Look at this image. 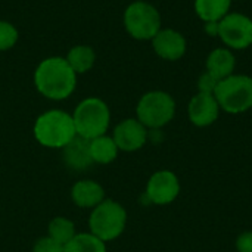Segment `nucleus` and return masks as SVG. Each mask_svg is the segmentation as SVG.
Wrapping results in <instances>:
<instances>
[{"instance_id": "obj_1", "label": "nucleus", "mask_w": 252, "mask_h": 252, "mask_svg": "<svg viewBox=\"0 0 252 252\" xmlns=\"http://www.w3.org/2000/svg\"><path fill=\"white\" fill-rule=\"evenodd\" d=\"M37 92L50 100L68 99L77 87V74L65 58L50 56L43 59L34 71Z\"/></svg>"}, {"instance_id": "obj_7", "label": "nucleus", "mask_w": 252, "mask_h": 252, "mask_svg": "<svg viewBox=\"0 0 252 252\" xmlns=\"http://www.w3.org/2000/svg\"><path fill=\"white\" fill-rule=\"evenodd\" d=\"M123 22L128 35L140 41L152 40L161 30L159 10L143 0H136L126 7Z\"/></svg>"}, {"instance_id": "obj_2", "label": "nucleus", "mask_w": 252, "mask_h": 252, "mask_svg": "<svg viewBox=\"0 0 252 252\" xmlns=\"http://www.w3.org/2000/svg\"><path fill=\"white\" fill-rule=\"evenodd\" d=\"M77 136L72 115L62 109H50L37 117L34 123L35 140L50 149L65 148Z\"/></svg>"}, {"instance_id": "obj_19", "label": "nucleus", "mask_w": 252, "mask_h": 252, "mask_svg": "<svg viewBox=\"0 0 252 252\" xmlns=\"http://www.w3.org/2000/svg\"><path fill=\"white\" fill-rule=\"evenodd\" d=\"M65 252H106V244L93 233H78L65 245Z\"/></svg>"}, {"instance_id": "obj_3", "label": "nucleus", "mask_w": 252, "mask_h": 252, "mask_svg": "<svg viewBox=\"0 0 252 252\" xmlns=\"http://www.w3.org/2000/svg\"><path fill=\"white\" fill-rule=\"evenodd\" d=\"M77 136L92 140L106 134L111 123V111L105 100L99 97H86L72 114Z\"/></svg>"}, {"instance_id": "obj_9", "label": "nucleus", "mask_w": 252, "mask_h": 252, "mask_svg": "<svg viewBox=\"0 0 252 252\" xmlns=\"http://www.w3.org/2000/svg\"><path fill=\"white\" fill-rule=\"evenodd\" d=\"M179 193V177L170 170H159L148 180L145 196L148 198V202L154 205H168L176 201Z\"/></svg>"}, {"instance_id": "obj_8", "label": "nucleus", "mask_w": 252, "mask_h": 252, "mask_svg": "<svg viewBox=\"0 0 252 252\" xmlns=\"http://www.w3.org/2000/svg\"><path fill=\"white\" fill-rule=\"evenodd\" d=\"M219 37L230 50H244L252 46V19L238 12H229L219 24Z\"/></svg>"}, {"instance_id": "obj_4", "label": "nucleus", "mask_w": 252, "mask_h": 252, "mask_svg": "<svg viewBox=\"0 0 252 252\" xmlns=\"http://www.w3.org/2000/svg\"><path fill=\"white\" fill-rule=\"evenodd\" d=\"M221 111L227 114H242L252 108V77L245 74H232L219 81L214 92Z\"/></svg>"}, {"instance_id": "obj_20", "label": "nucleus", "mask_w": 252, "mask_h": 252, "mask_svg": "<svg viewBox=\"0 0 252 252\" xmlns=\"http://www.w3.org/2000/svg\"><path fill=\"white\" fill-rule=\"evenodd\" d=\"M49 235L53 241L59 242L61 245H66L77 233H75V224L65 219V217H55L49 223Z\"/></svg>"}, {"instance_id": "obj_21", "label": "nucleus", "mask_w": 252, "mask_h": 252, "mask_svg": "<svg viewBox=\"0 0 252 252\" xmlns=\"http://www.w3.org/2000/svg\"><path fill=\"white\" fill-rule=\"evenodd\" d=\"M19 40L16 27L4 19H0V52H6L15 47Z\"/></svg>"}, {"instance_id": "obj_12", "label": "nucleus", "mask_w": 252, "mask_h": 252, "mask_svg": "<svg viewBox=\"0 0 252 252\" xmlns=\"http://www.w3.org/2000/svg\"><path fill=\"white\" fill-rule=\"evenodd\" d=\"M220 106L214 94L198 93L195 94L188 105V115L193 126L208 127L219 120Z\"/></svg>"}, {"instance_id": "obj_17", "label": "nucleus", "mask_w": 252, "mask_h": 252, "mask_svg": "<svg viewBox=\"0 0 252 252\" xmlns=\"http://www.w3.org/2000/svg\"><path fill=\"white\" fill-rule=\"evenodd\" d=\"M65 59L77 75L86 74L93 68L96 62V52L87 44H77L68 50Z\"/></svg>"}, {"instance_id": "obj_25", "label": "nucleus", "mask_w": 252, "mask_h": 252, "mask_svg": "<svg viewBox=\"0 0 252 252\" xmlns=\"http://www.w3.org/2000/svg\"><path fill=\"white\" fill-rule=\"evenodd\" d=\"M219 24L220 22H216V21L204 22V31L211 37H219Z\"/></svg>"}, {"instance_id": "obj_13", "label": "nucleus", "mask_w": 252, "mask_h": 252, "mask_svg": "<svg viewBox=\"0 0 252 252\" xmlns=\"http://www.w3.org/2000/svg\"><path fill=\"white\" fill-rule=\"evenodd\" d=\"M89 143L90 140L75 136L65 148H62V158L68 168L75 171H84L93 164Z\"/></svg>"}, {"instance_id": "obj_22", "label": "nucleus", "mask_w": 252, "mask_h": 252, "mask_svg": "<svg viewBox=\"0 0 252 252\" xmlns=\"http://www.w3.org/2000/svg\"><path fill=\"white\" fill-rule=\"evenodd\" d=\"M32 252H65V247L53 241L50 236H43L34 244Z\"/></svg>"}, {"instance_id": "obj_6", "label": "nucleus", "mask_w": 252, "mask_h": 252, "mask_svg": "<svg viewBox=\"0 0 252 252\" xmlns=\"http://www.w3.org/2000/svg\"><path fill=\"white\" fill-rule=\"evenodd\" d=\"M176 115V100L162 90H152L145 93L136 106V118L151 130H159Z\"/></svg>"}, {"instance_id": "obj_18", "label": "nucleus", "mask_w": 252, "mask_h": 252, "mask_svg": "<svg viewBox=\"0 0 252 252\" xmlns=\"http://www.w3.org/2000/svg\"><path fill=\"white\" fill-rule=\"evenodd\" d=\"M89 146H90V155H92L93 162L102 164V165L114 162L118 157V152H120L112 136L109 137L106 134L99 136L96 139H92Z\"/></svg>"}, {"instance_id": "obj_5", "label": "nucleus", "mask_w": 252, "mask_h": 252, "mask_svg": "<svg viewBox=\"0 0 252 252\" xmlns=\"http://www.w3.org/2000/svg\"><path fill=\"white\" fill-rule=\"evenodd\" d=\"M126 226H127V211L117 201L105 199L92 210L89 219L90 233L97 236L105 244L121 236Z\"/></svg>"}, {"instance_id": "obj_11", "label": "nucleus", "mask_w": 252, "mask_h": 252, "mask_svg": "<svg viewBox=\"0 0 252 252\" xmlns=\"http://www.w3.org/2000/svg\"><path fill=\"white\" fill-rule=\"evenodd\" d=\"M154 52L164 61H179L188 50V41L185 35L173 28H161L158 34L151 40Z\"/></svg>"}, {"instance_id": "obj_24", "label": "nucleus", "mask_w": 252, "mask_h": 252, "mask_svg": "<svg viewBox=\"0 0 252 252\" xmlns=\"http://www.w3.org/2000/svg\"><path fill=\"white\" fill-rule=\"evenodd\" d=\"M238 252H252V230L244 232L236 239Z\"/></svg>"}, {"instance_id": "obj_26", "label": "nucleus", "mask_w": 252, "mask_h": 252, "mask_svg": "<svg viewBox=\"0 0 252 252\" xmlns=\"http://www.w3.org/2000/svg\"><path fill=\"white\" fill-rule=\"evenodd\" d=\"M232 1H233V0H232Z\"/></svg>"}, {"instance_id": "obj_14", "label": "nucleus", "mask_w": 252, "mask_h": 252, "mask_svg": "<svg viewBox=\"0 0 252 252\" xmlns=\"http://www.w3.org/2000/svg\"><path fill=\"white\" fill-rule=\"evenodd\" d=\"M71 198L77 207L93 210L105 201V190L94 180H80L72 186Z\"/></svg>"}, {"instance_id": "obj_16", "label": "nucleus", "mask_w": 252, "mask_h": 252, "mask_svg": "<svg viewBox=\"0 0 252 252\" xmlns=\"http://www.w3.org/2000/svg\"><path fill=\"white\" fill-rule=\"evenodd\" d=\"M232 7V0H195V13L202 22H220Z\"/></svg>"}, {"instance_id": "obj_10", "label": "nucleus", "mask_w": 252, "mask_h": 252, "mask_svg": "<svg viewBox=\"0 0 252 252\" xmlns=\"http://www.w3.org/2000/svg\"><path fill=\"white\" fill-rule=\"evenodd\" d=\"M112 139L120 151L136 152L145 146L148 140V128L137 118H127L114 128Z\"/></svg>"}, {"instance_id": "obj_15", "label": "nucleus", "mask_w": 252, "mask_h": 252, "mask_svg": "<svg viewBox=\"0 0 252 252\" xmlns=\"http://www.w3.org/2000/svg\"><path fill=\"white\" fill-rule=\"evenodd\" d=\"M207 72L216 77L219 81L227 78L229 75L235 74L236 68V58L233 52L227 47H217L207 56Z\"/></svg>"}, {"instance_id": "obj_23", "label": "nucleus", "mask_w": 252, "mask_h": 252, "mask_svg": "<svg viewBox=\"0 0 252 252\" xmlns=\"http://www.w3.org/2000/svg\"><path fill=\"white\" fill-rule=\"evenodd\" d=\"M219 86V80L216 77H213L210 72H204L199 80H198V90L199 93H208V94H214L216 89Z\"/></svg>"}]
</instances>
